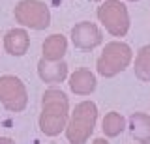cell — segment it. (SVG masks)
Segmentation results:
<instances>
[{"label":"cell","mask_w":150,"mask_h":144,"mask_svg":"<svg viewBox=\"0 0 150 144\" xmlns=\"http://www.w3.org/2000/svg\"><path fill=\"white\" fill-rule=\"evenodd\" d=\"M43 110L40 116V127L49 137H56L68 122V97L60 90H47L43 94Z\"/></svg>","instance_id":"cell-1"},{"label":"cell","mask_w":150,"mask_h":144,"mask_svg":"<svg viewBox=\"0 0 150 144\" xmlns=\"http://www.w3.org/2000/svg\"><path fill=\"white\" fill-rule=\"evenodd\" d=\"M96 118H98V109L92 101H83V103H79L75 107V110L71 112L69 124H68V127H66L68 140L71 144H84L94 131Z\"/></svg>","instance_id":"cell-2"},{"label":"cell","mask_w":150,"mask_h":144,"mask_svg":"<svg viewBox=\"0 0 150 144\" xmlns=\"http://www.w3.org/2000/svg\"><path fill=\"white\" fill-rule=\"evenodd\" d=\"M131 62V49L122 41H111L105 45L100 60H98V71L103 77H115L116 73L124 71Z\"/></svg>","instance_id":"cell-3"},{"label":"cell","mask_w":150,"mask_h":144,"mask_svg":"<svg viewBox=\"0 0 150 144\" xmlns=\"http://www.w3.org/2000/svg\"><path fill=\"white\" fill-rule=\"evenodd\" d=\"M98 19L116 38H122L129 28L128 10H126V6L122 2H118V0H107L105 4H101L98 8Z\"/></svg>","instance_id":"cell-4"},{"label":"cell","mask_w":150,"mask_h":144,"mask_svg":"<svg viewBox=\"0 0 150 144\" xmlns=\"http://www.w3.org/2000/svg\"><path fill=\"white\" fill-rule=\"evenodd\" d=\"M15 19L17 22L36 30H43L51 22L49 8L40 0H23L15 8Z\"/></svg>","instance_id":"cell-5"},{"label":"cell","mask_w":150,"mask_h":144,"mask_svg":"<svg viewBox=\"0 0 150 144\" xmlns=\"http://www.w3.org/2000/svg\"><path fill=\"white\" fill-rule=\"evenodd\" d=\"M0 101L4 103L8 110L21 112L28 101L25 84L17 77H11V75L0 77Z\"/></svg>","instance_id":"cell-6"},{"label":"cell","mask_w":150,"mask_h":144,"mask_svg":"<svg viewBox=\"0 0 150 144\" xmlns=\"http://www.w3.org/2000/svg\"><path fill=\"white\" fill-rule=\"evenodd\" d=\"M101 39H103V36H101L100 28L96 25H92V22H86V21L79 22L71 30V41H73L75 47H79V49H94L101 43Z\"/></svg>","instance_id":"cell-7"},{"label":"cell","mask_w":150,"mask_h":144,"mask_svg":"<svg viewBox=\"0 0 150 144\" xmlns=\"http://www.w3.org/2000/svg\"><path fill=\"white\" fill-rule=\"evenodd\" d=\"M38 73L45 82H62L68 75V64L62 60H45L41 58L38 64Z\"/></svg>","instance_id":"cell-8"},{"label":"cell","mask_w":150,"mask_h":144,"mask_svg":"<svg viewBox=\"0 0 150 144\" xmlns=\"http://www.w3.org/2000/svg\"><path fill=\"white\" fill-rule=\"evenodd\" d=\"M28 45H30V38L23 28L9 30L4 39V47L11 56H23L28 51Z\"/></svg>","instance_id":"cell-9"},{"label":"cell","mask_w":150,"mask_h":144,"mask_svg":"<svg viewBox=\"0 0 150 144\" xmlns=\"http://www.w3.org/2000/svg\"><path fill=\"white\" fill-rule=\"evenodd\" d=\"M129 127H131V137L141 144L150 142V116L143 112H135L129 116Z\"/></svg>","instance_id":"cell-10"},{"label":"cell","mask_w":150,"mask_h":144,"mask_svg":"<svg viewBox=\"0 0 150 144\" xmlns=\"http://www.w3.org/2000/svg\"><path fill=\"white\" fill-rule=\"evenodd\" d=\"M69 88L79 96H86L96 88V77L88 69H79L69 77Z\"/></svg>","instance_id":"cell-11"},{"label":"cell","mask_w":150,"mask_h":144,"mask_svg":"<svg viewBox=\"0 0 150 144\" xmlns=\"http://www.w3.org/2000/svg\"><path fill=\"white\" fill-rule=\"evenodd\" d=\"M68 49V41L62 34H53L43 43V58L45 60H62Z\"/></svg>","instance_id":"cell-12"},{"label":"cell","mask_w":150,"mask_h":144,"mask_svg":"<svg viewBox=\"0 0 150 144\" xmlns=\"http://www.w3.org/2000/svg\"><path fill=\"white\" fill-rule=\"evenodd\" d=\"M135 75L139 81H150V45L141 49L135 58Z\"/></svg>","instance_id":"cell-13"},{"label":"cell","mask_w":150,"mask_h":144,"mask_svg":"<svg viewBox=\"0 0 150 144\" xmlns=\"http://www.w3.org/2000/svg\"><path fill=\"white\" fill-rule=\"evenodd\" d=\"M124 118L118 114V112H109L103 118V133L107 135V137H116V135H120L124 131Z\"/></svg>","instance_id":"cell-14"},{"label":"cell","mask_w":150,"mask_h":144,"mask_svg":"<svg viewBox=\"0 0 150 144\" xmlns=\"http://www.w3.org/2000/svg\"><path fill=\"white\" fill-rule=\"evenodd\" d=\"M0 144H15L11 138H0Z\"/></svg>","instance_id":"cell-15"},{"label":"cell","mask_w":150,"mask_h":144,"mask_svg":"<svg viewBox=\"0 0 150 144\" xmlns=\"http://www.w3.org/2000/svg\"><path fill=\"white\" fill-rule=\"evenodd\" d=\"M94 144H109V142H105L103 138H98V140H94Z\"/></svg>","instance_id":"cell-16"},{"label":"cell","mask_w":150,"mask_h":144,"mask_svg":"<svg viewBox=\"0 0 150 144\" xmlns=\"http://www.w3.org/2000/svg\"><path fill=\"white\" fill-rule=\"evenodd\" d=\"M92 2H98V0H92Z\"/></svg>","instance_id":"cell-17"},{"label":"cell","mask_w":150,"mask_h":144,"mask_svg":"<svg viewBox=\"0 0 150 144\" xmlns=\"http://www.w3.org/2000/svg\"><path fill=\"white\" fill-rule=\"evenodd\" d=\"M133 2H135V0H133Z\"/></svg>","instance_id":"cell-18"}]
</instances>
